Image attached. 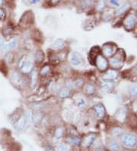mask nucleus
Wrapping results in <instances>:
<instances>
[{
	"label": "nucleus",
	"instance_id": "obj_35",
	"mask_svg": "<svg viewBox=\"0 0 137 151\" xmlns=\"http://www.w3.org/2000/svg\"><path fill=\"white\" fill-rule=\"evenodd\" d=\"M5 17H6V11L2 8H0V20H3Z\"/></svg>",
	"mask_w": 137,
	"mask_h": 151
},
{
	"label": "nucleus",
	"instance_id": "obj_21",
	"mask_svg": "<svg viewBox=\"0 0 137 151\" xmlns=\"http://www.w3.org/2000/svg\"><path fill=\"white\" fill-rule=\"evenodd\" d=\"M110 149L113 151H119L120 150V145L116 140H110L109 143Z\"/></svg>",
	"mask_w": 137,
	"mask_h": 151
},
{
	"label": "nucleus",
	"instance_id": "obj_13",
	"mask_svg": "<svg viewBox=\"0 0 137 151\" xmlns=\"http://www.w3.org/2000/svg\"><path fill=\"white\" fill-rule=\"evenodd\" d=\"M27 121H26L24 117H22L20 119H18L15 124V127L17 130H22L25 127L26 124H27Z\"/></svg>",
	"mask_w": 137,
	"mask_h": 151
},
{
	"label": "nucleus",
	"instance_id": "obj_2",
	"mask_svg": "<svg viewBox=\"0 0 137 151\" xmlns=\"http://www.w3.org/2000/svg\"><path fill=\"white\" fill-rule=\"evenodd\" d=\"M123 24L127 31L133 30L137 24V15H136L135 13H130L126 16Z\"/></svg>",
	"mask_w": 137,
	"mask_h": 151
},
{
	"label": "nucleus",
	"instance_id": "obj_40",
	"mask_svg": "<svg viewBox=\"0 0 137 151\" xmlns=\"http://www.w3.org/2000/svg\"><path fill=\"white\" fill-rule=\"evenodd\" d=\"M2 4H3V0H0V7L2 6Z\"/></svg>",
	"mask_w": 137,
	"mask_h": 151
},
{
	"label": "nucleus",
	"instance_id": "obj_1",
	"mask_svg": "<svg viewBox=\"0 0 137 151\" xmlns=\"http://www.w3.org/2000/svg\"><path fill=\"white\" fill-rule=\"evenodd\" d=\"M122 144L125 148L133 149L137 145V137L135 134L129 133L122 137Z\"/></svg>",
	"mask_w": 137,
	"mask_h": 151
},
{
	"label": "nucleus",
	"instance_id": "obj_8",
	"mask_svg": "<svg viewBox=\"0 0 137 151\" xmlns=\"http://www.w3.org/2000/svg\"><path fill=\"white\" fill-rule=\"evenodd\" d=\"M94 110L95 111V114L97 115V117L100 119L104 118L105 114H106V110L104 108V105L102 104H98L94 106Z\"/></svg>",
	"mask_w": 137,
	"mask_h": 151
},
{
	"label": "nucleus",
	"instance_id": "obj_4",
	"mask_svg": "<svg viewBox=\"0 0 137 151\" xmlns=\"http://www.w3.org/2000/svg\"><path fill=\"white\" fill-rule=\"evenodd\" d=\"M95 63H96L98 69L100 71H105L108 69V65H109L106 57L103 55H100V54L98 55L97 58L95 60Z\"/></svg>",
	"mask_w": 137,
	"mask_h": 151
},
{
	"label": "nucleus",
	"instance_id": "obj_14",
	"mask_svg": "<svg viewBox=\"0 0 137 151\" xmlns=\"http://www.w3.org/2000/svg\"><path fill=\"white\" fill-rule=\"evenodd\" d=\"M65 46V41L62 38H57L55 40L54 42L52 44V47L53 49H62Z\"/></svg>",
	"mask_w": 137,
	"mask_h": 151
},
{
	"label": "nucleus",
	"instance_id": "obj_39",
	"mask_svg": "<svg viewBox=\"0 0 137 151\" xmlns=\"http://www.w3.org/2000/svg\"><path fill=\"white\" fill-rule=\"evenodd\" d=\"M40 0H30V2H31V5H36L39 2Z\"/></svg>",
	"mask_w": 137,
	"mask_h": 151
},
{
	"label": "nucleus",
	"instance_id": "obj_12",
	"mask_svg": "<svg viewBox=\"0 0 137 151\" xmlns=\"http://www.w3.org/2000/svg\"><path fill=\"white\" fill-rule=\"evenodd\" d=\"M17 44H18V41L16 40H13V41H10L7 44H5L2 50V51H9V50H13L16 47Z\"/></svg>",
	"mask_w": 137,
	"mask_h": 151
},
{
	"label": "nucleus",
	"instance_id": "obj_36",
	"mask_svg": "<svg viewBox=\"0 0 137 151\" xmlns=\"http://www.w3.org/2000/svg\"><path fill=\"white\" fill-rule=\"evenodd\" d=\"M37 82V73L34 71L33 74H32V84L33 86H34V84H36Z\"/></svg>",
	"mask_w": 137,
	"mask_h": 151
},
{
	"label": "nucleus",
	"instance_id": "obj_38",
	"mask_svg": "<svg viewBox=\"0 0 137 151\" xmlns=\"http://www.w3.org/2000/svg\"><path fill=\"white\" fill-rule=\"evenodd\" d=\"M6 43L4 42V39L2 37H0V50H2L4 45Z\"/></svg>",
	"mask_w": 137,
	"mask_h": 151
},
{
	"label": "nucleus",
	"instance_id": "obj_27",
	"mask_svg": "<svg viewBox=\"0 0 137 151\" xmlns=\"http://www.w3.org/2000/svg\"><path fill=\"white\" fill-rule=\"evenodd\" d=\"M83 84H84V82H83V79H78L74 82V85L77 88H81L83 86Z\"/></svg>",
	"mask_w": 137,
	"mask_h": 151
},
{
	"label": "nucleus",
	"instance_id": "obj_30",
	"mask_svg": "<svg viewBox=\"0 0 137 151\" xmlns=\"http://www.w3.org/2000/svg\"><path fill=\"white\" fill-rule=\"evenodd\" d=\"M114 13V12H113ZM113 13H110L108 12V13H104V20L105 21V22H109L110 19H112V17H113Z\"/></svg>",
	"mask_w": 137,
	"mask_h": 151
},
{
	"label": "nucleus",
	"instance_id": "obj_32",
	"mask_svg": "<svg viewBox=\"0 0 137 151\" xmlns=\"http://www.w3.org/2000/svg\"><path fill=\"white\" fill-rule=\"evenodd\" d=\"M57 151H69V148H68V146L66 145V144H61L57 148Z\"/></svg>",
	"mask_w": 137,
	"mask_h": 151
},
{
	"label": "nucleus",
	"instance_id": "obj_10",
	"mask_svg": "<svg viewBox=\"0 0 137 151\" xmlns=\"http://www.w3.org/2000/svg\"><path fill=\"white\" fill-rule=\"evenodd\" d=\"M95 140V135L91 134L89 136L86 137L83 142V147L85 148H89Z\"/></svg>",
	"mask_w": 137,
	"mask_h": 151
},
{
	"label": "nucleus",
	"instance_id": "obj_37",
	"mask_svg": "<svg viewBox=\"0 0 137 151\" xmlns=\"http://www.w3.org/2000/svg\"><path fill=\"white\" fill-rule=\"evenodd\" d=\"M61 0H49V2L51 4L52 6H56L59 2H60Z\"/></svg>",
	"mask_w": 137,
	"mask_h": 151
},
{
	"label": "nucleus",
	"instance_id": "obj_16",
	"mask_svg": "<svg viewBox=\"0 0 137 151\" xmlns=\"http://www.w3.org/2000/svg\"><path fill=\"white\" fill-rule=\"evenodd\" d=\"M95 2V0H82L81 1V7L83 9H88L93 6Z\"/></svg>",
	"mask_w": 137,
	"mask_h": 151
},
{
	"label": "nucleus",
	"instance_id": "obj_26",
	"mask_svg": "<svg viewBox=\"0 0 137 151\" xmlns=\"http://www.w3.org/2000/svg\"><path fill=\"white\" fill-rule=\"evenodd\" d=\"M11 79L15 83H19L21 80L20 76L17 72H14L12 74H11Z\"/></svg>",
	"mask_w": 137,
	"mask_h": 151
},
{
	"label": "nucleus",
	"instance_id": "obj_7",
	"mask_svg": "<svg viewBox=\"0 0 137 151\" xmlns=\"http://www.w3.org/2000/svg\"><path fill=\"white\" fill-rule=\"evenodd\" d=\"M123 58H119L117 56H113L112 58H110L109 60V64L111 66V67L113 69H115V70H119L121 69L123 66Z\"/></svg>",
	"mask_w": 137,
	"mask_h": 151
},
{
	"label": "nucleus",
	"instance_id": "obj_15",
	"mask_svg": "<svg viewBox=\"0 0 137 151\" xmlns=\"http://www.w3.org/2000/svg\"><path fill=\"white\" fill-rule=\"evenodd\" d=\"M130 3H129V2H126V3L123 4V6H121V7H119L118 9H117V11H116V14H117V15H123V14H124V13L130 9Z\"/></svg>",
	"mask_w": 137,
	"mask_h": 151
},
{
	"label": "nucleus",
	"instance_id": "obj_9",
	"mask_svg": "<svg viewBox=\"0 0 137 151\" xmlns=\"http://www.w3.org/2000/svg\"><path fill=\"white\" fill-rule=\"evenodd\" d=\"M117 76H118V73L116 70H108L107 71V73L104 75L103 78L104 79H106V80H113V79H117Z\"/></svg>",
	"mask_w": 137,
	"mask_h": 151
},
{
	"label": "nucleus",
	"instance_id": "obj_17",
	"mask_svg": "<svg viewBox=\"0 0 137 151\" xmlns=\"http://www.w3.org/2000/svg\"><path fill=\"white\" fill-rule=\"evenodd\" d=\"M126 110H125L123 108L122 109H120L117 111V114H116V118L117 119H119L120 121H123V120L126 118Z\"/></svg>",
	"mask_w": 137,
	"mask_h": 151
},
{
	"label": "nucleus",
	"instance_id": "obj_22",
	"mask_svg": "<svg viewBox=\"0 0 137 151\" xmlns=\"http://www.w3.org/2000/svg\"><path fill=\"white\" fill-rule=\"evenodd\" d=\"M70 96V90L68 88H63L59 92V96L60 98H67Z\"/></svg>",
	"mask_w": 137,
	"mask_h": 151
},
{
	"label": "nucleus",
	"instance_id": "obj_24",
	"mask_svg": "<svg viewBox=\"0 0 137 151\" xmlns=\"http://www.w3.org/2000/svg\"><path fill=\"white\" fill-rule=\"evenodd\" d=\"M68 141V143L72 144H79L81 142V140L78 137H70L69 138H67L66 140Z\"/></svg>",
	"mask_w": 137,
	"mask_h": 151
},
{
	"label": "nucleus",
	"instance_id": "obj_5",
	"mask_svg": "<svg viewBox=\"0 0 137 151\" xmlns=\"http://www.w3.org/2000/svg\"><path fill=\"white\" fill-rule=\"evenodd\" d=\"M70 60L71 64L75 66H80V65H82V62H83L82 56L79 53H77V52L75 51L72 52L71 54H70Z\"/></svg>",
	"mask_w": 137,
	"mask_h": 151
},
{
	"label": "nucleus",
	"instance_id": "obj_6",
	"mask_svg": "<svg viewBox=\"0 0 137 151\" xmlns=\"http://www.w3.org/2000/svg\"><path fill=\"white\" fill-rule=\"evenodd\" d=\"M21 70L24 73H28L31 72L34 69V64L29 61H26L25 60H22L19 64Z\"/></svg>",
	"mask_w": 137,
	"mask_h": 151
},
{
	"label": "nucleus",
	"instance_id": "obj_18",
	"mask_svg": "<svg viewBox=\"0 0 137 151\" xmlns=\"http://www.w3.org/2000/svg\"><path fill=\"white\" fill-rule=\"evenodd\" d=\"M85 93L88 96H92V95L95 94V88L93 85L91 84H87L85 87Z\"/></svg>",
	"mask_w": 137,
	"mask_h": 151
},
{
	"label": "nucleus",
	"instance_id": "obj_3",
	"mask_svg": "<svg viewBox=\"0 0 137 151\" xmlns=\"http://www.w3.org/2000/svg\"><path fill=\"white\" fill-rule=\"evenodd\" d=\"M117 48L115 44H104L102 48V53L104 57H111L115 54L117 52Z\"/></svg>",
	"mask_w": 137,
	"mask_h": 151
},
{
	"label": "nucleus",
	"instance_id": "obj_34",
	"mask_svg": "<svg viewBox=\"0 0 137 151\" xmlns=\"http://www.w3.org/2000/svg\"><path fill=\"white\" fill-rule=\"evenodd\" d=\"M110 5H112L113 6H115V7H117V6H120V5H121V2H120V1H119V0H110Z\"/></svg>",
	"mask_w": 137,
	"mask_h": 151
},
{
	"label": "nucleus",
	"instance_id": "obj_11",
	"mask_svg": "<svg viewBox=\"0 0 137 151\" xmlns=\"http://www.w3.org/2000/svg\"><path fill=\"white\" fill-rule=\"evenodd\" d=\"M101 87L107 91H111L114 88V83L112 82V80H106L104 79V81L101 82Z\"/></svg>",
	"mask_w": 137,
	"mask_h": 151
},
{
	"label": "nucleus",
	"instance_id": "obj_33",
	"mask_svg": "<svg viewBox=\"0 0 137 151\" xmlns=\"http://www.w3.org/2000/svg\"><path fill=\"white\" fill-rule=\"evenodd\" d=\"M24 118H25L27 122H31L32 121V115L30 113V111H26L25 114H24Z\"/></svg>",
	"mask_w": 137,
	"mask_h": 151
},
{
	"label": "nucleus",
	"instance_id": "obj_29",
	"mask_svg": "<svg viewBox=\"0 0 137 151\" xmlns=\"http://www.w3.org/2000/svg\"><path fill=\"white\" fill-rule=\"evenodd\" d=\"M49 66H45L42 68V70H41V71H40V73H41V75L43 76H46L49 73Z\"/></svg>",
	"mask_w": 137,
	"mask_h": 151
},
{
	"label": "nucleus",
	"instance_id": "obj_23",
	"mask_svg": "<svg viewBox=\"0 0 137 151\" xmlns=\"http://www.w3.org/2000/svg\"><path fill=\"white\" fill-rule=\"evenodd\" d=\"M123 133V130L121 127H114L113 130H112V134L114 137H119L122 135V134Z\"/></svg>",
	"mask_w": 137,
	"mask_h": 151
},
{
	"label": "nucleus",
	"instance_id": "obj_19",
	"mask_svg": "<svg viewBox=\"0 0 137 151\" xmlns=\"http://www.w3.org/2000/svg\"><path fill=\"white\" fill-rule=\"evenodd\" d=\"M129 92L132 98H135L137 96V83H133L130 86L129 88Z\"/></svg>",
	"mask_w": 137,
	"mask_h": 151
},
{
	"label": "nucleus",
	"instance_id": "obj_28",
	"mask_svg": "<svg viewBox=\"0 0 137 151\" xmlns=\"http://www.w3.org/2000/svg\"><path fill=\"white\" fill-rule=\"evenodd\" d=\"M85 105H86V101L85 100V99L81 98V99H78V101H77V105H78L79 107H85Z\"/></svg>",
	"mask_w": 137,
	"mask_h": 151
},
{
	"label": "nucleus",
	"instance_id": "obj_25",
	"mask_svg": "<svg viewBox=\"0 0 137 151\" xmlns=\"http://www.w3.org/2000/svg\"><path fill=\"white\" fill-rule=\"evenodd\" d=\"M63 133H64L63 128H62V127H59V128H57V129L56 132H55V137L57 139L61 138V137H62V135H63Z\"/></svg>",
	"mask_w": 137,
	"mask_h": 151
},
{
	"label": "nucleus",
	"instance_id": "obj_31",
	"mask_svg": "<svg viewBox=\"0 0 137 151\" xmlns=\"http://www.w3.org/2000/svg\"><path fill=\"white\" fill-rule=\"evenodd\" d=\"M32 119L34 121V122L36 123H39L40 122V120H41V115H40L39 113H36V114L34 115V117H32Z\"/></svg>",
	"mask_w": 137,
	"mask_h": 151
},
{
	"label": "nucleus",
	"instance_id": "obj_20",
	"mask_svg": "<svg viewBox=\"0 0 137 151\" xmlns=\"http://www.w3.org/2000/svg\"><path fill=\"white\" fill-rule=\"evenodd\" d=\"M106 7V2L105 0H98L96 5V9L98 12L104 11V9Z\"/></svg>",
	"mask_w": 137,
	"mask_h": 151
}]
</instances>
